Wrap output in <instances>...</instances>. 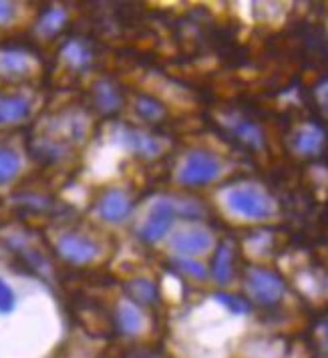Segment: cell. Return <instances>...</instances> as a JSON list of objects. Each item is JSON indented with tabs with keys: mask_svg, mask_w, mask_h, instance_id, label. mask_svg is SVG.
<instances>
[{
	"mask_svg": "<svg viewBox=\"0 0 328 358\" xmlns=\"http://www.w3.org/2000/svg\"><path fill=\"white\" fill-rule=\"evenodd\" d=\"M222 208L230 213L231 217L244 220V222H266L274 217L276 201L262 185L258 183H234L222 189L220 194Z\"/></svg>",
	"mask_w": 328,
	"mask_h": 358,
	"instance_id": "cell-1",
	"label": "cell"
},
{
	"mask_svg": "<svg viewBox=\"0 0 328 358\" xmlns=\"http://www.w3.org/2000/svg\"><path fill=\"white\" fill-rule=\"evenodd\" d=\"M226 163L220 155L208 149H192L183 155L178 165L176 181L183 187H201L210 185L224 176Z\"/></svg>",
	"mask_w": 328,
	"mask_h": 358,
	"instance_id": "cell-2",
	"label": "cell"
},
{
	"mask_svg": "<svg viewBox=\"0 0 328 358\" xmlns=\"http://www.w3.org/2000/svg\"><path fill=\"white\" fill-rule=\"evenodd\" d=\"M178 217H180V213H178L176 199L159 197L149 206L148 213H145L141 226L137 229V236L145 244H157L169 236V231L173 229V224Z\"/></svg>",
	"mask_w": 328,
	"mask_h": 358,
	"instance_id": "cell-3",
	"label": "cell"
},
{
	"mask_svg": "<svg viewBox=\"0 0 328 358\" xmlns=\"http://www.w3.org/2000/svg\"><path fill=\"white\" fill-rule=\"evenodd\" d=\"M111 139L119 149L133 153L141 159H155L164 153V141L148 131L117 123L111 131Z\"/></svg>",
	"mask_w": 328,
	"mask_h": 358,
	"instance_id": "cell-4",
	"label": "cell"
},
{
	"mask_svg": "<svg viewBox=\"0 0 328 358\" xmlns=\"http://www.w3.org/2000/svg\"><path fill=\"white\" fill-rule=\"evenodd\" d=\"M246 292L254 302L262 306H272L284 298L286 284L274 270L252 266L246 272Z\"/></svg>",
	"mask_w": 328,
	"mask_h": 358,
	"instance_id": "cell-5",
	"label": "cell"
},
{
	"mask_svg": "<svg viewBox=\"0 0 328 358\" xmlns=\"http://www.w3.org/2000/svg\"><path fill=\"white\" fill-rule=\"evenodd\" d=\"M57 254L73 266L91 264L101 256V244L95 238L79 234V231H65L55 242Z\"/></svg>",
	"mask_w": 328,
	"mask_h": 358,
	"instance_id": "cell-6",
	"label": "cell"
},
{
	"mask_svg": "<svg viewBox=\"0 0 328 358\" xmlns=\"http://www.w3.org/2000/svg\"><path fill=\"white\" fill-rule=\"evenodd\" d=\"M169 245L180 258H199L212 252L215 238L208 228L192 224V226L176 229L169 238Z\"/></svg>",
	"mask_w": 328,
	"mask_h": 358,
	"instance_id": "cell-7",
	"label": "cell"
},
{
	"mask_svg": "<svg viewBox=\"0 0 328 358\" xmlns=\"http://www.w3.org/2000/svg\"><path fill=\"white\" fill-rule=\"evenodd\" d=\"M95 213L103 222H107L111 226H119L131 217L133 197L121 187H111L99 196Z\"/></svg>",
	"mask_w": 328,
	"mask_h": 358,
	"instance_id": "cell-8",
	"label": "cell"
},
{
	"mask_svg": "<svg viewBox=\"0 0 328 358\" xmlns=\"http://www.w3.org/2000/svg\"><path fill=\"white\" fill-rule=\"evenodd\" d=\"M34 59L29 50L8 47L0 50V73L8 79H24L34 71Z\"/></svg>",
	"mask_w": 328,
	"mask_h": 358,
	"instance_id": "cell-9",
	"label": "cell"
},
{
	"mask_svg": "<svg viewBox=\"0 0 328 358\" xmlns=\"http://www.w3.org/2000/svg\"><path fill=\"white\" fill-rule=\"evenodd\" d=\"M115 326L125 336H137L145 328V314L141 306L129 298L121 300L115 310Z\"/></svg>",
	"mask_w": 328,
	"mask_h": 358,
	"instance_id": "cell-10",
	"label": "cell"
},
{
	"mask_svg": "<svg viewBox=\"0 0 328 358\" xmlns=\"http://www.w3.org/2000/svg\"><path fill=\"white\" fill-rule=\"evenodd\" d=\"M31 99L20 93H2L0 95V127L15 125L31 115Z\"/></svg>",
	"mask_w": 328,
	"mask_h": 358,
	"instance_id": "cell-11",
	"label": "cell"
},
{
	"mask_svg": "<svg viewBox=\"0 0 328 358\" xmlns=\"http://www.w3.org/2000/svg\"><path fill=\"white\" fill-rule=\"evenodd\" d=\"M61 61L75 73H85L93 65V49L83 38H71L61 49Z\"/></svg>",
	"mask_w": 328,
	"mask_h": 358,
	"instance_id": "cell-12",
	"label": "cell"
},
{
	"mask_svg": "<svg viewBox=\"0 0 328 358\" xmlns=\"http://www.w3.org/2000/svg\"><path fill=\"white\" fill-rule=\"evenodd\" d=\"M93 101L103 115H113L123 107V95L111 79H99L93 85Z\"/></svg>",
	"mask_w": 328,
	"mask_h": 358,
	"instance_id": "cell-13",
	"label": "cell"
},
{
	"mask_svg": "<svg viewBox=\"0 0 328 358\" xmlns=\"http://www.w3.org/2000/svg\"><path fill=\"white\" fill-rule=\"evenodd\" d=\"M325 139H327V135H325L322 127H318L316 123H304L294 133L292 147L300 155H316L325 145Z\"/></svg>",
	"mask_w": 328,
	"mask_h": 358,
	"instance_id": "cell-14",
	"label": "cell"
},
{
	"mask_svg": "<svg viewBox=\"0 0 328 358\" xmlns=\"http://www.w3.org/2000/svg\"><path fill=\"white\" fill-rule=\"evenodd\" d=\"M212 278L220 286H228L234 278V245L222 242L218 245L212 262Z\"/></svg>",
	"mask_w": 328,
	"mask_h": 358,
	"instance_id": "cell-15",
	"label": "cell"
},
{
	"mask_svg": "<svg viewBox=\"0 0 328 358\" xmlns=\"http://www.w3.org/2000/svg\"><path fill=\"white\" fill-rule=\"evenodd\" d=\"M226 123H228V127L231 129V133H234L242 143H246L248 147H252V149H262L264 143H266L262 127L256 125L254 121H248L244 117H231Z\"/></svg>",
	"mask_w": 328,
	"mask_h": 358,
	"instance_id": "cell-16",
	"label": "cell"
},
{
	"mask_svg": "<svg viewBox=\"0 0 328 358\" xmlns=\"http://www.w3.org/2000/svg\"><path fill=\"white\" fill-rule=\"evenodd\" d=\"M66 18L69 17H66V10L63 6H49L38 17L36 24H34V31L43 38H52L65 29Z\"/></svg>",
	"mask_w": 328,
	"mask_h": 358,
	"instance_id": "cell-17",
	"label": "cell"
},
{
	"mask_svg": "<svg viewBox=\"0 0 328 358\" xmlns=\"http://www.w3.org/2000/svg\"><path fill=\"white\" fill-rule=\"evenodd\" d=\"M125 290H127V298L133 300L135 304H155L159 300V292H157V286L153 280L149 278H133L125 284Z\"/></svg>",
	"mask_w": 328,
	"mask_h": 358,
	"instance_id": "cell-18",
	"label": "cell"
},
{
	"mask_svg": "<svg viewBox=\"0 0 328 358\" xmlns=\"http://www.w3.org/2000/svg\"><path fill=\"white\" fill-rule=\"evenodd\" d=\"M20 167H22V162L17 149L0 145V185L15 181L20 173Z\"/></svg>",
	"mask_w": 328,
	"mask_h": 358,
	"instance_id": "cell-19",
	"label": "cell"
},
{
	"mask_svg": "<svg viewBox=\"0 0 328 358\" xmlns=\"http://www.w3.org/2000/svg\"><path fill=\"white\" fill-rule=\"evenodd\" d=\"M133 109L143 121H149V123H157L165 117L164 105L157 99L149 97V95H137L135 101H133Z\"/></svg>",
	"mask_w": 328,
	"mask_h": 358,
	"instance_id": "cell-20",
	"label": "cell"
},
{
	"mask_svg": "<svg viewBox=\"0 0 328 358\" xmlns=\"http://www.w3.org/2000/svg\"><path fill=\"white\" fill-rule=\"evenodd\" d=\"M176 266H178V270H180L181 274H185V276L194 278L197 282H204L206 278L210 276V270H208V266L206 264H201L196 258H176Z\"/></svg>",
	"mask_w": 328,
	"mask_h": 358,
	"instance_id": "cell-21",
	"label": "cell"
},
{
	"mask_svg": "<svg viewBox=\"0 0 328 358\" xmlns=\"http://www.w3.org/2000/svg\"><path fill=\"white\" fill-rule=\"evenodd\" d=\"M213 300H215L222 308H226L230 314H234V316H246L248 312H250V304H248L244 298H240V296H236V294H215Z\"/></svg>",
	"mask_w": 328,
	"mask_h": 358,
	"instance_id": "cell-22",
	"label": "cell"
},
{
	"mask_svg": "<svg viewBox=\"0 0 328 358\" xmlns=\"http://www.w3.org/2000/svg\"><path fill=\"white\" fill-rule=\"evenodd\" d=\"M15 308H17V294L4 278H0V316L13 314Z\"/></svg>",
	"mask_w": 328,
	"mask_h": 358,
	"instance_id": "cell-23",
	"label": "cell"
},
{
	"mask_svg": "<svg viewBox=\"0 0 328 358\" xmlns=\"http://www.w3.org/2000/svg\"><path fill=\"white\" fill-rule=\"evenodd\" d=\"M17 17V6L13 2H2L0 0V24H8Z\"/></svg>",
	"mask_w": 328,
	"mask_h": 358,
	"instance_id": "cell-24",
	"label": "cell"
},
{
	"mask_svg": "<svg viewBox=\"0 0 328 358\" xmlns=\"http://www.w3.org/2000/svg\"><path fill=\"white\" fill-rule=\"evenodd\" d=\"M127 358H165L159 350H153V348H135L131 350Z\"/></svg>",
	"mask_w": 328,
	"mask_h": 358,
	"instance_id": "cell-25",
	"label": "cell"
},
{
	"mask_svg": "<svg viewBox=\"0 0 328 358\" xmlns=\"http://www.w3.org/2000/svg\"><path fill=\"white\" fill-rule=\"evenodd\" d=\"M316 97H318L322 107H328V81L322 83V85L316 89Z\"/></svg>",
	"mask_w": 328,
	"mask_h": 358,
	"instance_id": "cell-26",
	"label": "cell"
}]
</instances>
